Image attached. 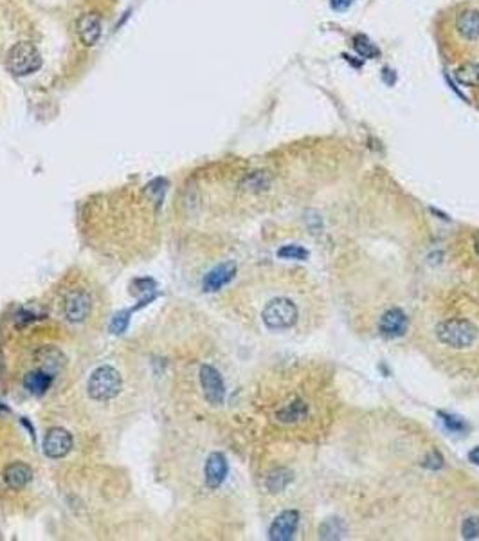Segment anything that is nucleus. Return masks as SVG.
Listing matches in <instances>:
<instances>
[{"label": "nucleus", "instance_id": "obj_11", "mask_svg": "<svg viewBox=\"0 0 479 541\" xmlns=\"http://www.w3.org/2000/svg\"><path fill=\"white\" fill-rule=\"evenodd\" d=\"M76 31L83 45H96L97 40L101 38V16L97 13H87V15L80 16L76 23Z\"/></svg>", "mask_w": 479, "mask_h": 541}, {"label": "nucleus", "instance_id": "obj_7", "mask_svg": "<svg viewBox=\"0 0 479 541\" xmlns=\"http://www.w3.org/2000/svg\"><path fill=\"white\" fill-rule=\"evenodd\" d=\"M299 527V513L294 509L283 510L281 514L276 516L272 522L271 529H269V537L272 541H289L294 537L296 530Z\"/></svg>", "mask_w": 479, "mask_h": 541}, {"label": "nucleus", "instance_id": "obj_12", "mask_svg": "<svg viewBox=\"0 0 479 541\" xmlns=\"http://www.w3.org/2000/svg\"><path fill=\"white\" fill-rule=\"evenodd\" d=\"M236 274V265L232 262H225V264H220L218 267L211 269L208 274H205L204 282V291L205 292H217L220 291L222 287L229 284V282L235 278Z\"/></svg>", "mask_w": 479, "mask_h": 541}, {"label": "nucleus", "instance_id": "obj_14", "mask_svg": "<svg viewBox=\"0 0 479 541\" xmlns=\"http://www.w3.org/2000/svg\"><path fill=\"white\" fill-rule=\"evenodd\" d=\"M31 478H33L31 467L26 466V464L16 462V464H9V466L6 467L4 480L6 483H8L9 489H15V491L26 489L28 483L31 482Z\"/></svg>", "mask_w": 479, "mask_h": 541}, {"label": "nucleus", "instance_id": "obj_16", "mask_svg": "<svg viewBox=\"0 0 479 541\" xmlns=\"http://www.w3.org/2000/svg\"><path fill=\"white\" fill-rule=\"evenodd\" d=\"M53 381H55L53 374L40 368V370L29 372V374L23 377V386H26V390H28L29 393H33V395H42V393H45L47 390L53 386Z\"/></svg>", "mask_w": 479, "mask_h": 541}, {"label": "nucleus", "instance_id": "obj_22", "mask_svg": "<svg viewBox=\"0 0 479 541\" xmlns=\"http://www.w3.org/2000/svg\"><path fill=\"white\" fill-rule=\"evenodd\" d=\"M130 314L131 311H123L119 312V314L114 316L112 319V323H110V331L114 332V334H123L124 331L128 328V323H130Z\"/></svg>", "mask_w": 479, "mask_h": 541}, {"label": "nucleus", "instance_id": "obj_5", "mask_svg": "<svg viewBox=\"0 0 479 541\" xmlns=\"http://www.w3.org/2000/svg\"><path fill=\"white\" fill-rule=\"evenodd\" d=\"M198 377H200V386L204 390V397L208 399L209 405H222L225 399V385L220 372L209 365H202Z\"/></svg>", "mask_w": 479, "mask_h": 541}, {"label": "nucleus", "instance_id": "obj_27", "mask_svg": "<svg viewBox=\"0 0 479 541\" xmlns=\"http://www.w3.org/2000/svg\"><path fill=\"white\" fill-rule=\"evenodd\" d=\"M475 253H478V255H479V240H478V242H475Z\"/></svg>", "mask_w": 479, "mask_h": 541}, {"label": "nucleus", "instance_id": "obj_6", "mask_svg": "<svg viewBox=\"0 0 479 541\" xmlns=\"http://www.w3.org/2000/svg\"><path fill=\"white\" fill-rule=\"evenodd\" d=\"M70 448H72V436L63 428H53L43 439V453L53 460L69 455Z\"/></svg>", "mask_w": 479, "mask_h": 541}, {"label": "nucleus", "instance_id": "obj_23", "mask_svg": "<svg viewBox=\"0 0 479 541\" xmlns=\"http://www.w3.org/2000/svg\"><path fill=\"white\" fill-rule=\"evenodd\" d=\"M321 536L323 537H328V540H332V537H337L340 532H343V523L339 522V520H328V522L325 523V525L321 527Z\"/></svg>", "mask_w": 479, "mask_h": 541}, {"label": "nucleus", "instance_id": "obj_1", "mask_svg": "<svg viewBox=\"0 0 479 541\" xmlns=\"http://www.w3.org/2000/svg\"><path fill=\"white\" fill-rule=\"evenodd\" d=\"M436 338L441 345L454 350H465L474 347L479 339V327L467 318L443 319L434 328Z\"/></svg>", "mask_w": 479, "mask_h": 541}, {"label": "nucleus", "instance_id": "obj_8", "mask_svg": "<svg viewBox=\"0 0 479 541\" xmlns=\"http://www.w3.org/2000/svg\"><path fill=\"white\" fill-rule=\"evenodd\" d=\"M90 309H92V301H90V296L85 291L69 292L65 298V304H63L65 318L69 321H72V323L83 321L90 314Z\"/></svg>", "mask_w": 479, "mask_h": 541}, {"label": "nucleus", "instance_id": "obj_20", "mask_svg": "<svg viewBox=\"0 0 479 541\" xmlns=\"http://www.w3.org/2000/svg\"><path fill=\"white\" fill-rule=\"evenodd\" d=\"M279 258H286V260H306L308 258V251L301 245H285L278 251Z\"/></svg>", "mask_w": 479, "mask_h": 541}, {"label": "nucleus", "instance_id": "obj_4", "mask_svg": "<svg viewBox=\"0 0 479 541\" xmlns=\"http://www.w3.org/2000/svg\"><path fill=\"white\" fill-rule=\"evenodd\" d=\"M42 67V56L35 43L31 42H18L11 47L8 55V69L15 76H28L33 75L35 70Z\"/></svg>", "mask_w": 479, "mask_h": 541}, {"label": "nucleus", "instance_id": "obj_17", "mask_svg": "<svg viewBox=\"0 0 479 541\" xmlns=\"http://www.w3.org/2000/svg\"><path fill=\"white\" fill-rule=\"evenodd\" d=\"M272 184V176L267 170H256L251 171L249 176H245L239 183V188L249 193H262V191L269 190Z\"/></svg>", "mask_w": 479, "mask_h": 541}, {"label": "nucleus", "instance_id": "obj_13", "mask_svg": "<svg viewBox=\"0 0 479 541\" xmlns=\"http://www.w3.org/2000/svg\"><path fill=\"white\" fill-rule=\"evenodd\" d=\"M456 31L467 42H479V9H465L456 16Z\"/></svg>", "mask_w": 479, "mask_h": 541}, {"label": "nucleus", "instance_id": "obj_9", "mask_svg": "<svg viewBox=\"0 0 479 541\" xmlns=\"http://www.w3.org/2000/svg\"><path fill=\"white\" fill-rule=\"evenodd\" d=\"M379 331L384 338L397 339L402 338L407 332V316L402 309L393 307L389 311H386L380 318Z\"/></svg>", "mask_w": 479, "mask_h": 541}, {"label": "nucleus", "instance_id": "obj_2", "mask_svg": "<svg viewBox=\"0 0 479 541\" xmlns=\"http://www.w3.org/2000/svg\"><path fill=\"white\" fill-rule=\"evenodd\" d=\"M299 318L298 305L289 298H274L262 311V319L269 331H289Z\"/></svg>", "mask_w": 479, "mask_h": 541}, {"label": "nucleus", "instance_id": "obj_15", "mask_svg": "<svg viewBox=\"0 0 479 541\" xmlns=\"http://www.w3.org/2000/svg\"><path fill=\"white\" fill-rule=\"evenodd\" d=\"M308 415V405L303 399H294L276 412V419L283 424H296Z\"/></svg>", "mask_w": 479, "mask_h": 541}, {"label": "nucleus", "instance_id": "obj_24", "mask_svg": "<svg viewBox=\"0 0 479 541\" xmlns=\"http://www.w3.org/2000/svg\"><path fill=\"white\" fill-rule=\"evenodd\" d=\"M355 47H357V51L360 53L362 56H375L377 55V49L373 45H371L370 42H367V38H364V36H357L355 38Z\"/></svg>", "mask_w": 479, "mask_h": 541}, {"label": "nucleus", "instance_id": "obj_25", "mask_svg": "<svg viewBox=\"0 0 479 541\" xmlns=\"http://www.w3.org/2000/svg\"><path fill=\"white\" fill-rule=\"evenodd\" d=\"M353 0H332V6L335 9H346L352 6Z\"/></svg>", "mask_w": 479, "mask_h": 541}, {"label": "nucleus", "instance_id": "obj_3", "mask_svg": "<svg viewBox=\"0 0 479 541\" xmlns=\"http://www.w3.org/2000/svg\"><path fill=\"white\" fill-rule=\"evenodd\" d=\"M121 386H123V381H121L119 372L114 370L112 366H99L92 372L89 382H87V392L94 401L107 402L119 395Z\"/></svg>", "mask_w": 479, "mask_h": 541}, {"label": "nucleus", "instance_id": "obj_18", "mask_svg": "<svg viewBox=\"0 0 479 541\" xmlns=\"http://www.w3.org/2000/svg\"><path fill=\"white\" fill-rule=\"evenodd\" d=\"M458 83L465 87H472V89H479V63L478 62H467L460 65L454 73Z\"/></svg>", "mask_w": 479, "mask_h": 541}, {"label": "nucleus", "instance_id": "obj_21", "mask_svg": "<svg viewBox=\"0 0 479 541\" xmlns=\"http://www.w3.org/2000/svg\"><path fill=\"white\" fill-rule=\"evenodd\" d=\"M461 534L467 540H475L479 537V516H468L461 525Z\"/></svg>", "mask_w": 479, "mask_h": 541}, {"label": "nucleus", "instance_id": "obj_10", "mask_svg": "<svg viewBox=\"0 0 479 541\" xmlns=\"http://www.w3.org/2000/svg\"><path fill=\"white\" fill-rule=\"evenodd\" d=\"M229 473L227 459L222 453H211L204 467V480L209 489H218L225 482Z\"/></svg>", "mask_w": 479, "mask_h": 541}, {"label": "nucleus", "instance_id": "obj_19", "mask_svg": "<svg viewBox=\"0 0 479 541\" xmlns=\"http://www.w3.org/2000/svg\"><path fill=\"white\" fill-rule=\"evenodd\" d=\"M292 482V473L285 467H279V469H274L271 475L267 476V489L271 493H281L289 487V483Z\"/></svg>", "mask_w": 479, "mask_h": 541}, {"label": "nucleus", "instance_id": "obj_26", "mask_svg": "<svg viewBox=\"0 0 479 541\" xmlns=\"http://www.w3.org/2000/svg\"><path fill=\"white\" fill-rule=\"evenodd\" d=\"M468 460H470V462H474V464H478L479 466V446L468 453Z\"/></svg>", "mask_w": 479, "mask_h": 541}]
</instances>
